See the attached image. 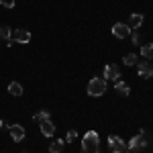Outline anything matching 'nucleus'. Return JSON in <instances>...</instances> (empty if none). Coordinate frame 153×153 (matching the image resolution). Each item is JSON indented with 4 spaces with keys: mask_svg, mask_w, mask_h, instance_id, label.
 Wrapping results in <instances>:
<instances>
[{
    "mask_svg": "<svg viewBox=\"0 0 153 153\" xmlns=\"http://www.w3.org/2000/svg\"><path fill=\"white\" fill-rule=\"evenodd\" d=\"M123 63H125V65H135V63H137V55H135V53H127V55L123 57Z\"/></svg>",
    "mask_w": 153,
    "mask_h": 153,
    "instance_id": "nucleus-17",
    "label": "nucleus"
},
{
    "mask_svg": "<svg viewBox=\"0 0 153 153\" xmlns=\"http://www.w3.org/2000/svg\"><path fill=\"white\" fill-rule=\"evenodd\" d=\"M82 153H100V137L96 131H88L82 139Z\"/></svg>",
    "mask_w": 153,
    "mask_h": 153,
    "instance_id": "nucleus-1",
    "label": "nucleus"
},
{
    "mask_svg": "<svg viewBox=\"0 0 153 153\" xmlns=\"http://www.w3.org/2000/svg\"><path fill=\"white\" fill-rule=\"evenodd\" d=\"M131 29L129 25H125V23H117L114 27H112V35L117 37V39H127V37L131 35Z\"/></svg>",
    "mask_w": 153,
    "mask_h": 153,
    "instance_id": "nucleus-4",
    "label": "nucleus"
},
{
    "mask_svg": "<svg viewBox=\"0 0 153 153\" xmlns=\"http://www.w3.org/2000/svg\"><path fill=\"white\" fill-rule=\"evenodd\" d=\"M104 80H112V82H118L120 80V70H118V65L114 63H108L104 68Z\"/></svg>",
    "mask_w": 153,
    "mask_h": 153,
    "instance_id": "nucleus-5",
    "label": "nucleus"
},
{
    "mask_svg": "<svg viewBox=\"0 0 153 153\" xmlns=\"http://www.w3.org/2000/svg\"><path fill=\"white\" fill-rule=\"evenodd\" d=\"M141 55H143L145 59H153V43L141 45Z\"/></svg>",
    "mask_w": 153,
    "mask_h": 153,
    "instance_id": "nucleus-15",
    "label": "nucleus"
},
{
    "mask_svg": "<svg viewBox=\"0 0 153 153\" xmlns=\"http://www.w3.org/2000/svg\"><path fill=\"white\" fill-rule=\"evenodd\" d=\"M76 135H78V133H76V131L71 129L70 133H68V137H65V143H71V141H74V139H76Z\"/></svg>",
    "mask_w": 153,
    "mask_h": 153,
    "instance_id": "nucleus-19",
    "label": "nucleus"
},
{
    "mask_svg": "<svg viewBox=\"0 0 153 153\" xmlns=\"http://www.w3.org/2000/svg\"><path fill=\"white\" fill-rule=\"evenodd\" d=\"M12 41L14 43H29L31 41V33L27 29H16V31H12Z\"/></svg>",
    "mask_w": 153,
    "mask_h": 153,
    "instance_id": "nucleus-6",
    "label": "nucleus"
},
{
    "mask_svg": "<svg viewBox=\"0 0 153 153\" xmlns=\"http://www.w3.org/2000/svg\"><path fill=\"white\" fill-rule=\"evenodd\" d=\"M0 39H6V41L12 39V29H10V27H6V25L0 27Z\"/></svg>",
    "mask_w": 153,
    "mask_h": 153,
    "instance_id": "nucleus-16",
    "label": "nucleus"
},
{
    "mask_svg": "<svg viewBox=\"0 0 153 153\" xmlns=\"http://www.w3.org/2000/svg\"><path fill=\"white\" fill-rule=\"evenodd\" d=\"M8 131H10V137L14 139V141H23L25 139V129L21 127V125H10Z\"/></svg>",
    "mask_w": 153,
    "mask_h": 153,
    "instance_id": "nucleus-9",
    "label": "nucleus"
},
{
    "mask_svg": "<svg viewBox=\"0 0 153 153\" xmlns=\"http://www.w3.org/2000/svg\"><path fill=\"white\" fill-rule=\"evenodd\" d=\"M131 149H141V147H145L147 145V137H145V133H139L137 137H133L131 139V143H127Z\"/></svg>",
    "mask_w": 153,
    "mask_h": 153,
    "instance_id": "nucleus-8",
    "label": "nucleus"
},
{
    "mask_svg": "<svg viewBox=\"0 0 153 153\" xmlns=\"http://www.w3.org/2000/svg\"><path fill=\"white\" fill-rule=\"evenodd\" d=\"M108 145H110V149L114 153H125V149H127V143L123 141L120 137H117V135H110L108 137Z\"/></svg>",
    "mask_w": 153,
    "mask_h": 153,
    "instance_id": "nucleus-3",
    "label": "nucleus"
},
{
    "mask_svg": "<svg viewBox=\"0 0 153 153\" xmlns=\"http://www.w3.org/2000/svg\"><path fill=\"white\" fill-rule=\"evenodd\" d=\"M39 125H41V133H43L45 137H51V135L55 133V127H53L51 118H49V120H43V123H39Z\"/></svg>",
    "mask_w": 153,
    "mask_h": 153,
    "instance_id": "nucleus-10",
    "label": "nucleus"
},
{
    "mask_svg": "<svg viewBox=\"0 0 153 153\" xmlns=\"http://www.w3.org/2000/svg\"><path fill=\"white\" fill-rule=\"evenodd\" d=\"M63 145H65L63 139H55V141L49 145V153H61L63 151Z\"/></svg>",
    "mask_w": 153,
    "mask_h": 153,
    "instance_id": "nucleus-13",
    "label": "nucleus"
},
{
    "mask_svg": "<svg viewBox=\"0 0 153 153\" xmlns=\"http://www.w3.org/2000/svg\"><path fill=\"white\" fill-rule=\"evenodd\" d=\"M114 90H117V94L120 96H129L131 94V90H129V86L123 82V80H118V82H114Z\"/></svg>",
    "mask_w": 153,
    "mask_h": 153,
    "instance_id": "nucleus-12",
    "label": "nucleus"
},
{
    "mask_svg": "<svg viewBox=\"0 0 153 153\" xmlns=\"http://www.w3.org/2000/svg\"><path fill=\"white\" fill-rule=\"evenodd\" d=\"M137 71H139V78H151L153 76V63H149V61H141L139 63V68H137Z\"/></svg>",
    "mask_w": 153,
    "mask_h": 153,
    "instance_id": "nucleus-7",
    "label": "nucleus"
},
{
    "mask_svg": "<svg viewBox=\"0 0 153 153\" xmlns=\"http://www.w3.org/2000/svg\"><path fill=\"white\" fill-rule=\"evenodd\" d=\"M106 92V80L104 78H92L88 82V94L90 96H102Z\"/></svg>",
    "mask_w": 153,
    "mask_h": 153,
    "instance_id": "nucleus-2",
    "label": "nucleus"
},
{
    "mask_svg": "<svg viewBox=\"0 0 153 153\" xmlns=\"http://www.w3.org/2000/svg\"><path fill=\"white\" fill-rule=\"evenodd\" d=\"M8 92H10L12 96H23V86L19 82H10L8 84Z\"/></svg>",
    "mask_w": 153,
    "mask_h": 153,
    "instance_id": "nucleus-14",
    "label": "nucleus"
},
{
    "mask_svg": "<svg viewBox=\"0 0 153 153\" xmlns=\"http://www.w3.org/2000/svg\"><path fill=\"white\" fill-rule=\"evenodd\" d=\"M143 25V14H139V12H133L129 16V27L131 29H139Z\"/></svg>",
    "mask_w": 153,
    "mask_h": 153,
    "instance_id": "nucleus-11",
    "label": "nucleus"
},
{
    "mask_svg": "<svg viewBox=\"0 0 153 153\" xmlns=\"http://www.w3.org/2000/svg\"><path fill=\"white\" fill-rule=\"evenodd\" d=\"M49 117H51V114H49V110H41V112H37L33 118H35L37 123H43V120H49Z\"/></svg>",
    "mask_w": 153,
    "mask_h": 153,
    "instance_id": "nucleus-18",
    "label": "nucleus"
},
{
    "mask_svg": "<svg viewBox=\"0 0 153 153\" xmlns=\"http://www.w3.org/2000/svg\"><path fill=\"white\" fill-rule=\"evenodd\" d=\"M0 4L6 8H14V0H0Z\"/></svg>",
    "mask_w": 153,
    "mask_h": 153,
    "instance_id": "nucleus-20",
    "label": "nucleus"
}]
</instances>
